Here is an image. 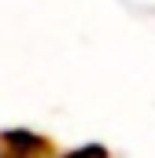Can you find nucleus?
Here are the masks:
<instances>
[{
	"label": "nucleus",
	"instance_id": "1",
	"mask_svg": "<svg viewBox=\"0 0 155 158\" xmlns=\"http://www.w3.org/2000/svg\"><path fill=\"white\" fill-rule=\"evenodd\" d=\"M7 140H11L19 151H26V147H41V140H37V136H7Z\"/></svg>",
	"mask_w": 155,
	"mask_h": 158
}]
</instances>
